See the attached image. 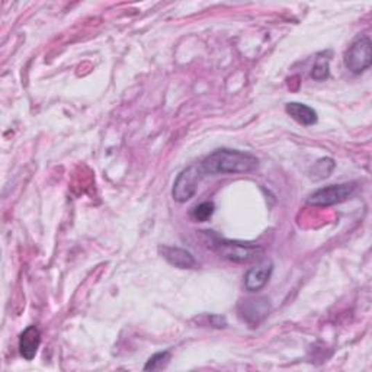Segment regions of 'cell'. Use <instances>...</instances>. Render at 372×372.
Instances as JSON below:
<instances>
[{"instance_id": "6da1fadb", "label": "cell", "mask_w": 372, "mask_h": 372, "mask_svg": "<svg viewBox=\"0 0 372 372\" xmlns=\"http://www.w3.org/2000/svg\"><path fill=\"white\" fill-rule=\"evenodd\" d=\"M259 160L251 153L221 149L215 150L201 162L205 175H235L249 174L256 170Z\"/></svg>"}, {"instance_id": "7a4b0ae2", "label": "cell", "mask_w": 372, "mask_h": 372, "mask_svg": "<svg viewBox=\"0 0 372 372\" xmlns=\"http://www.w3.org/2000/svg\"><path fill=\"white\" fill-rule=\"evenodd\" d=\"M211 249L220 255V257L235 263H252L257 262L265 251L259 244L244 243L237 240H227L217 236L214 231H204Z\"/></svg>"}, {"instance_id": "3957f363", "label": "cell", "mask_w": 372, "mask_h": 372, "mask_svg": "<svg viewBox=\"0 0 372 372\" xmlns=\"http://www.w3.org/2000/svg\"><path fill=\"white\" fill-rule=\"evenodd\" d=\"M204 176H205V172H204V169L201 167V163L183 169L178 175L174 183V189H172V196L176 203L183 204V203H188L189 199H192Z\"/></svg>"}, {"instance_id": "277c9868", "label": "cell", "mask_w": 372, "mask_h": 372, "mask_svg": "<svg viewBox=\"0 0 372 372\" xmlns=\"http://www.w3.org/2000/svg\"><path fill=\"white\" fill-rule=\"evenodd\" d=\"M372 65V44L369 37L356 38L345 54V66L353 74H361Z\"/></svg>"}, {"instance_id": "5b68a950", "label": "cell", "mask_w": 372, "mask_h": 372, "mask_svg": "<svg viewBox=\"0 0 372 372\" xmlns=\"http://www.w3.org/2000/svg\"><path fill=\"white\" fill-rule=\"evenodd\" d=\"M356 189V185L350 183H339V185H329L324 188L317 189L308 196L307 203L313 207L326 208L336 204H342L353 194Z\"/></svg>"}, {"instance_id": "8992f818", "label": "cell", "mask_w": 372, "mask_h": 372, "mask_svg": "<svg viewBox=\"0 0 372 372\" xmlns=\"http://www.w3.org/2000/svg\"><path fill=\"white\" fill-rule=\"evenodd\" d=\"M159 252L167 263L178 269H195L198 267V262L194 255L188 251L180 249V247L160 246Z\"/></svg>"}, {"instance_id": "52a82bcc", "label": "cell", "mask_w": 372, "mask_h": 372, "mask_svg": "<svg viewBox=\"0 0 372 372\" xmlns=\"http://www.w3.org/2000/svg\"><path fill=\"white\" fill-rule=\"evenodd\" d=\"M273 271V265L271 262H263L249 269L244 276V288L249 292H257L265 288L269 282L271 275Z\"/></svg>"}, {"instance_id": "ba28073f", "label": "cell", "mask_w": 372, "mask_h": 372, "mask_svg": "<svg viewBox=\"0 0 372 372\" xmlns=\"http://www.w3.org/2000/svg\"><path fill=\"white\" fill-rule=\"evenodd\" d=\"M41 345V332L37 326H28L19 336V353L24 360L33 361Z\"/></svg>"}, {"instance_id": "9c48e42d", "label": "cell", "mask_w": 372, "mask_h": 372, "mask_svg": "<svg viewBox=\"0 0 372 372\" xmlns=\"http://www.w3.org/2000/svg\"><path fill=\"white\" fill-rule=\"evenodd\" d=\"M285 111L292 119H296L298 124H301V126H305V127L314 126V124L319 119L317 112L313 110L312 106L300 103V102L287 103L285 105Z\"/></svg>"}, {"instance_id": "30bf717a", "label": "cell", "mask_w": 372, "mask_h": 372, "mask_svg": "<svg viewBox=\"0 0 372 372\" xmlns=\"http://www.w3.org/2000/svg\"><path fill=\"white\" fill-rule=\"evenodd\" d=\"M269 313V304L267 300H249L242 305L240 314L249 323H259L262 319H265Z\"/></svg>"}, {"instance_id": "8fae6325", "label": "cell", "mask_w": 372, "mask_h": 372, "mask_svg": "<svg viewBox=\"0 0 372 372\" xmlns=\"http://www.w3.org/2000/svg\"><path fill=\"white\" fill-rule=\"evenodd\" d=\"M326 53H321L317 56L316 58V63L313 66V70H312V77L314 81H326L329 77V65H330V58L324 57Z\"/></svg>"}, {"instance_id": "7c38bea8", "label": "cell", "mask_w": 372, "mask_h": 372, "mask_svg": "<svg viewBox=\"0 0 372 372\" xmlns=\"http://www.w3.org/2000/svg\"><path fill=\"white\" fill-rule=\"evenodd\" d=\"M335 169V160L330 158H323L320 160H317V163H314L313 169H312V176L316 180L324 179L330 176V174L333 172Z\"/></svg>"}, {"instance_id": "4fadbf2b", "label": "cell", "mask_w": 372, "mask_h": 372, "mask_svg": "<svg viewBox=\"0 0 372 372\" xmlns=\"http://www.w3.org/2000/svg\"><path fill=\"white\" fill-rule=\"evenodd\" d=\"M214 211H215L214 203H211V201H205V203H201L199 205H196L191 211V217H192L194 221L204 223V221H208L211 219Z\"/></svg>"}, {"instance_id": "5bb4252c", "label": "cell", "mask_w": 372, "mask_h": 372, "mask_svg": "<svg viewBox=\"0 0 372 372\" xmlns=\"http://www.w3.org/2000/svg\"><path fill=\"white\" fill-rule=\"evenodd\" d=\"M170 361V352L164 350V352H159L154 353L151 358L147 361V364L144 365V371H156V369H163L167 366Z\"/></svg>"}, {"instance_id": "9a60e30c", "label": "cell", "mask_w": 372, "mask_h": 372, "mask_svg": "<svg viewBox=\"0 0 372 372\" xmlns=\"http://www.w3.org/2000/svg\"><path fill=\"white\" fill-rule=\"evenodd\" d=\"M210 324L212 326V328L223 329V328H226V326H227V321H226V319L221 317V316H215V314H212V316H210Z\"/></svg>"}]
</instances>
